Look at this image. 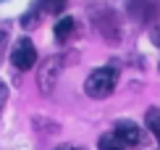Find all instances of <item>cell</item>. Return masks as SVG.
Returning a JSON list of instances; mask_svg holds the SVG:
<instances>
[{"label":"cell","instance_id":"obj_6","mask_svg":"<svg viewBox=\"0 0 160 150\" xmlns=\"http://www.w3.org/2000/svg\"><path fill=\"white\" fill-rule=\"evenodd\" d=\"M74 29H76V21L71 16H63L61 21L55 24V40L58 42H68L71 35H74Z\"/></svg>","mask_w":160,"mask_h":150},{"label":"cell","instance_id":"obj_3","mask_svg":"<svg viewBox=\"0 0 160 150\" xmlns=\"http://www.w3.org/2000/svg\"><path fill=\"white\" fill-rule=\"evenodd\" d=\"M92 19H95V26L100 32H102L105 40H110V42H118L121 35H118V24H116V16L110 13V8H105V5H92Z\"/></svg>","mask_w":160,"mask_h":150},{"label":"cell","instance_id":"obj_11","mask_svg":"<svg viewBox=\"0 0 160 150\" xmlns=\"http://www.w3.org/2000/svg\"><path fill=\"white\" fill-rule=\"evenodd\" d=\"M63 3H66V0H63Z\"/></svg>","mask_w":160,"mask_h":150},{"label":"cell","instance_id":"obj_2","mask_svg":"<svg viewBox=\"0 0 160 150\" xmlns=\"http://www.w3.org/2000/svg\"><path fill=\"white\" fill-rule=\"evenodd\" d=\"M11 63L16 66L18 71H29L32 66L37 63V47L29 37H21L11 50Z\"/></svg>","mask_w":160,"mask_h":150},{"label":"cell","instance_id":"obj_9","mask_svg":"<svg viewBox=\"0 0 160 150\" xmlns=\"http://www.w3.org/2000/svg\"><path fill=\"white\" fill-rule=\"evenodd\" d=\"M5 100H8V87H5L3 82H0V108L5 105Z\"/></svg>","mask_w":160,"mask_h":150},{"label":"cell","instance_id":"obj_1","mask_svg":"<svg viewBox=\"0 0 160 150\" xmlns=\"http://www.w3.org/2000/svg\"><path fill=\"white\" fill-rule=\"evenodd\" d=\"M116 84H118V69L116 66H100V69H95L87 77L84 92L89 98H108Z\"/></svg>","mask_w":160,"mask_h":150},{"label":"cell","instance_id":"obj_4","mask_svg":"<svg viewBox=\"0 0 160 150\" xmlns=\"http://www.w3.org/2000/svg\"><path fill=\"white\" fill-rule=\"evenodd\" d=\"M61 66H63V61L58 58V56L48 58L42 66H39L37 84H39V90H42L45 95H50L52 90H55V82H58V77H61Z\"/></svg>","mask_w":160,"mask_h":150},{"label":"cell","instance_id":"obj_10","mask_svg":"<svg viewBox=\"0 0 160 150\" xmlns=\"http://www.w3.org/2000/svg\"><path fill=\"white\" fill-rule=\"evenodd\" d=\"M55 150H79V147H74V145H58Z\"/></svg>","mask_w":160,"mask_h":150},{"label":"cell","instance_id":"obj_5","mask_svg":"<svg viewBox=\"0 0 160 150\" xmlns=\"http://www.w3.org/2000/svg\"><path fill=\"white\" fill-rule=\"evenodd\" d=\"M116 134L118 140L123 142V145H142L144 142V134H142V129H139L134 121H118L116 124Z\"/></svg>","mask_w":160,"mask_h":150},{"label":"cell","instance_id":"obj_7","mask_svg":"<svg viewBox=\"0 0 160 150\" xmlns=\"http://www.w3.org/2000/svg\"><path fill=\"white\" fill-rule=\"evenodd\" d=\"M144 121H147V129L152 132V137H155L158 145H160V108H150V111L144 113Z\"/></svg>","mask_w":160,"mask_h":150},{"label":"cell","instance_id":"obj_8","mask_svg":"<svg viewBox=\"0 0 160 150\" xmlns=\"http://www.w3.org/2000/svg\"><path fill=\"white\" fill-rule=\"evenodd\" d=\"M97 147H100V150H123L126 145L116 137V134H110V132H108V134H102V137H100Z\"/></svg>","mask_w":160,"mask_h":150}]
</instances>
